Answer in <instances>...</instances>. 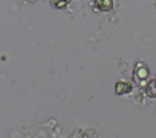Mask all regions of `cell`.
Returning <instances> with one entry per match:
<instances>
[{
  "label": "cell",
  "instance_id": "1",
  "mask_svg": "<svg viewBox=\"0 0 156 138\" xmlns=\"http://www.w3.org/2000/svg\"><path fill=\"white\" fill-rule=\"evenodd\" d=\"M95 6L100 11H108L112 9V0H95Z\"/></svg>",
  "mask_w": 156,
  "mask_h": 138
},
{
  "label": "cell",
  "instance_id": "2",
  "mask_svg": "<svg viewBox=\"0 0 156 138\" xmlns=\"http://www.w3.org/2000/svg\"><path fill=\"white\" fill-rule=\"evenodd\" d=\"M145 92L150 98H156V79H152L147 83Z\"/></svg>",
  "mask_w": 156,
  "mask_h": 138
},
{
  "label": "cell",
  "instance_id": "3",
  "mask_svg": "<svg viewBox=\"0 0 156 138\" xmlns=\"http://www.w3.org/2000/svg\"><path fill=\"white\" fill-rule=\"evenodd\" d=\"M130 89H132V87H130V84H128V83H123V82H119V83H117L116 84V93L117 94H124V93H128V92H130Z\"/></svg>",
  "mask_w": 156,
  "mask_h": 138
},
{
  "label": "cell",
  "instance_id": "4",
  "mask_svg": "<svg viewBox=\"0 0 156 138\" xmlns=\"http://www.w3.org/2000/svg\"><path fill=\"white\" fill-rule=\"evenodd\" d=\"M71 0H51V5L55 7H63L66 6Z\"/></svg>",
  "mask_w": 156,
  "mask_h": 138
}]
</instances>
